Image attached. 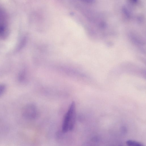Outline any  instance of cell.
Segmentation results:
<instances>
[{
	"mask_svg": "<svg viewBox=\"0 0 146 146\" xmlns=\"http://www.w3.org/2000/svg\"><path fill=\"white\" fill-rule=\"evenodd\" d=\"M9 33L8 27L3 20L0 21V37L6 38Z\"/></svg>",
	"mask_w": 146,
	"mask_h": 146,
	"instance_id": "3957f363",
	"label": "cell"
},
{
	"mask_svg": "<svg viewBox=\"0 0 146 146\" xmlns=\"http://www.w3.org/2000/svg\"><path fill=\"white\" fill-rule=\"evenodd\" d=\"M122 11L123 13L127 17H129L130 16V14L129 12L127 9L126 7H123L122 9Z\"/></svg>",
	"mask_w": 146,
	"mask_h": 146,
	"instance_id": "5b68a950",
	"label": "cell"
},
{
	"mask_svg": "<svg viewBox=\"0 0 146 146\" xmlns=\"http://www.w3.org/2000/svg\"><path fill=\"white\" fill-rule=\"evenodd\" d=\"M22 115L27 119H31L35 118L37 115V110L36 106L32 104L26 105L22 110Z\"/></svg>",
	"mask_w": 146,
	"mask_h": 146,
	"instance_id": "7a4b0ae2",
	"label": "cell"
},
{
	"mask_svg": "<svg viewBox=\"0 0 146 146\" xmlns=\"http://www.w3.org/2000/svg\"><path fill=\"white\" fill-rule=\"evenodd\" d=\"M76 119V105L73 102L70 104L64 119L62 126L63 133L71 131L73 128Z\"/></svg>",
	"mask_w": 146,
	"mask_h": 146,
	"instance_id": "6da1fadb",
	"label": "cell"
},
{
	"mask_svg": "<svg viewBox=\"0 0 146 146\" xmlns=\"http://www.w3.org/2000/svg\"><path fill=\"white\" fill-rule=\"evenodd\" d=\"M5 89V86L3 84H0V96L4 92Z\"/></svg>",
	"mask_w": 146,
	"mask_h": 146,
	"instance_id": "8992f818",
	"label": "cell"
},
{
	"mask_svg": "<svg viewBox=\"0 0 146 146\" xmlns=\"http://www.w3.org/2000/svg\"><path fill=\"white\" fill-rule=\"evenodd\" d=\"M130 1L133 3H135L137 2L138 0H130Z\"/></svg>",
	"mask_w": 146,
	"mask_h": 146,
	"instance_id": "9c48e42d",
	"label": "cell"
},
{
	"mask_svg": "<svg viewBox=\"0 0 146 146\" xmlns=\"http://www.w3.org/2000/svg\"><path fill=\"white\" fill-rule=\"evenodd\" d=\"M127 144L129 146H143L141 143L133 140H129L126 141Z\"/></svg>",
	"mask_w": 146,
	"mask_h": 146,
	"instance_id": "277c9868",
	"label": "cell"
},
{
	"mask_svg": "<svg viewBox=\"0 0 146 146\" xmlns=\"http://www.w3.org/2000/svg\"><path fill=\"white\" fill-rule=\"evenodd\" d=\"M83 2L88 3H92L94 2L95 0H81Z\"/></svg>",
	"mask_w": 146,
	"mask_h": 146,
	"instance_id": "ba28073f",
	"label": "cell"
},
{
	"mask_svg": "<svg viewBox=\"0 0 146 146\" xmlns=\"http://www.w3.org/2000/svg\"><path fill=\"white\" fill-rule=\"evenodd\" d=\"M5 16L3 11L0 9V21L4 19Z\"/></svg>",
	"mask_w": 146,
	"mask_h": 146,
	"instance_id": "52a82bcc",
	"label": "cell"
}]
</instances>
